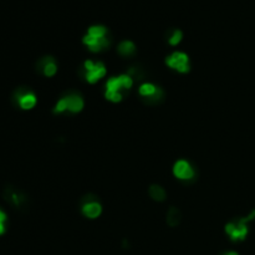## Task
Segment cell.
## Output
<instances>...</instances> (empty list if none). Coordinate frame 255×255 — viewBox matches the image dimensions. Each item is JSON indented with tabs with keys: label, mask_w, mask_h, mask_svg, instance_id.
Here are the masks:
<instances>
[{
	"label": "cell",
	"mask_w": 255,
	"mask_h": 255,
	"mask_svg": "<svg viewBox=\"0 0 255 255\" xmlns=\"http://www.w3.org/2000/svg\"><path fill=\"white\" fill-rule=\"evenodd\" d=\"M133 85H135V80L132 79L127 73H121L118 76H112L105 82V98L112 104H118L128 96Z\"/></svg>",
	"instance_id": "obj_1"
},
{
	"label": "cell",
	"mask_w": 255,
	"mask_h": 255,
	"mask_svg": "<svg viewBox=\"0 0 255 255\" xmlns=\"http://www.w3.org/2000/svg\"><path fill=\"white\" fill-rule=\"evenodd\" d=\"M82 44L92 54H100L106 51L111 46V39L109 37V30L102 25H93L89 28L86 35L82 37Z\"/></svg>",
	"instance_id": "obj_2"
},
{
	"label": "cell",
	"mask_w": 255,
	"mask_h": 255,
	"mask_svg": "<svg viewBox=\"0 0 255 255\" xmlns=\"http://www.w3.org/2000/svg\"><path fill=\"white\" fill-rule=\"evenodd\" d=\"M84 107V97L76 91H69L57 100L53 109V112L55 115H76L81 112Z\"/></svg>",
	"instance_id": "obj_3"
},
{
	"label": "cell",
	"mask_w": 255,
	"mask_h": 255,
	"mask_svg": "<svg viewBox=\"0 0 255 255\" xmlns=\"http://www.w3.org/2000/svg\"><path fill=\"white\" fill-rule=\"evenodd\" d=\"M255 219V210H252L248 216L236 218L225 224V234L232 241H243L249 234V223Z\"/></svg>",
	"instance_id": "obj_4"
},
{
	"label": "cell",
	"mask_w": 255,
	"mask_h": 255,
	"mask_svg": "<svg viewBox=\"0 0 255 255\" xmlns=\"http://www.w3.org/2000/svg\"><path fill=\"white\" fill-rule=\"evenodd\" d=\"M138 97L146 106H158L165 100V92L157 84L149 81L141 82L138 86Z\"/></svg>",
	"instance_id": "obj_5"
},
{
	"label": "cell",
	"mask_w": 255,
	"mask_h": 255,
	"mask_svg": "<svg viewBox=\"0 0 255 255\" xmlns=\"http://www.w3.org/2000/svg\"><path fill=\"white\" fill-rule=\"evenodd\" d=\"M80 75L87 84L93 85L107 75V69L102 61L86 60L80 69Z\"/></svg>",
	"instance_id": "obj_6"
},
{
	"label": "cell",
	"mask_w": 255,
	"mask_h": 255,
	"mask_svg": "<svg viewBox=\"0 0 255 255\" xmlns=\"http://www.w3.org/2000/svg\"><path fill=\"white\" fill-rule=\"evenodd\" d=\"M173 176L176 177L177 180L181 181L183 183H191L193 181H196L197 178V169L193 164H192L191 161L184 160H178L173 164Z\"/></svg>",
	"instance_id": "obj_7"
},
{
	"label": "cell",
	"mask_w": 255,
	"mask_h": 255,
	"mask_svg": "<svg viewBox=\"0 0 255 255\" xmlns=\"http://www.w3.org/2000/svg\"><path fill=\"white\" fill-rule=\"evenodd\" d=\"M81 214L85 218L96 219L102 214V204L98 200V197L92 193H89L81 198L80 202Z\"/></svg>",
	"instance_id": "obj_8"
},
{
	"label": "cell",
	"mask_w": 255,
	"mask_h": 255,
	"mask_svg": "<svg viewBox=\"0 0 255 255\" xmlns=\"http://www.w3.org/2000/svg\"><path fill=\"white\" fill-rule=\"evenodd\" d=\"M165 65L178 73H188L191 70V60L183 51H174L165 57Z\"/></svg>",
	"instance_id": "obj_9"
},
{
	"label": "cell",
	"mask_w": 255,
	"mask_h": 255,
	"mask_svg": "<svg viewBox=\"0 0 255 255\" xmlns=\"http://www.w3.org/2000/svg\"><path fill=\"white\" fill-rule=\"evenodd\" d=\"M14 102L19 109L28 111V109H34L36 106L37 97L34 91L25 89V87H21V89H18L15 91Z\"/></svg>",
	"instance_id": "obj_10"
},
{
	"label": "cell",
	"mask_w": 255,
	"mask_h": 255,
	"mask_svg": "<svg viewBox=\"0 0 255 255\" xmlns=\"http://www.w3.org/2000/svg\"><path fill=\"white\" fill-rule=\"evenodd\" d=\"M36 70L45 77H53L57 73V61L53 56H44L37 61Z\"/></svg>",
	"instance_id": "obj_11"
},
{
	"label": "cell",
	"mask_w": 255,
	"mask_h": 255,
	"mask_svg": "<svg viewBox=\"0 0 255 255\" xmlns=\"http://www.w3.org/2000/svg\"><path fill=\"white\" fill-rule=\"evenodd\" d=\"M136 45L131 40H124L121 41L117 46V53L121 57H125V59H129V57H133L136 55Z\"/></svg>",
	"instance_id": "obj_12"
},
{
	"label": "cell",
	"mask_w": 255,
	"mask_h": 255,
	"mask_svg": "<svg viewBox=\"0 0 255 255\" xmlns=\"http://www.w3.org/2000/svg\"><path fill=\"white\" fill-rule=\"evenodd\" d=\"M182 212H181L180 208L177 207H171L167 210V214H165V221L172 228L178 227L181 224V221H182Z\"/></svg>",
	"instance_id": "obj_13"
},
{
	"label": "cell",
	"mask_w": 255,
	"mask_h": 255,
	"mask_svg": "<svg viewBox=\"0 0 255 255\" xmlns=\"http://www.w3.org/2000/svg\"><path fill=\"white\" fill-rule=\"evenodd\" d=\"M148 196L151 197V199L154 202L162 203L167 199V192H165V189L162 185L151 184L148 188Z\"/></svg>",
	"instance_id": "obj_14"
},
{
	"label": "cell",
	"mask_w": 255,
	"mask_h": 255,
	"mask_svg": "<svg viewBox=\"0 0 255 255\" xmlns=\"http://www.w3.org/2000/svg\"><path fill=\"white\" fill-rule=\"evenodd\" d=\"M8 199L15 205V207H20V205H23L24 202H25V197L21 193H18V192L14 191L9 192Z\"/></svg>",
	"instance_id": "obj_15"
},
{
	"label": "cell",
	"mask_w": 255,
	"mask_h": 255,
	"mask_svg": "<svg viewBox=\"0 0 255 255\" xmlns=\"http://www.w3.org/2000/svg\"><path fill=\"white\" fill-rule=\"evenodd\" d=\"M182 39H183V33L181 30H178V29H176V30H173L171 34L168 35V44L171 46H177L181 41H182Z\"/></svg>",
	"instance_id": "obj_16"
},
{
	"label": "cell",
	"mask_w": 255,
	"mask_h": 255,
	"mask_svg": "<svg viewBox=\"0 0 255 255\" xmlns=\"http://www.w3.org/2000/svg\"><path fill=\"white\" fill-rule=\"evenodd\" d=\"M6 219H8V217H6V213L0 209V236H3L4 233H5Z\"/></svg>",
	"instance_id": "obj_17"
},
{
	"label": "cell",
	"mask_w": 255,
	"mask_h": 255,
	"mask_svg": "<svg viewBox=\"0 0 255 255\" xmlns=\"http://www.w3.org/2000/svg\"><path fill=\"white\" fill-rule=\"evenodd\" d=\"M221 255H239V254L237 252H234V250H230V252H227V253H224V254H221Z\"/></svg>",
	"instance_id": "obj_18"
}]
</instances>
